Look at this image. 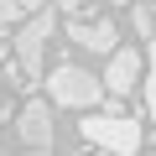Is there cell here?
<instances>
[{
    "instance_id": "obj_1",
    "label": "cell",
    "mask_w": 156,
    "mask_h": 156,
    "mask_svg": "<svg viewBox=\"0 0 156 156\" xmlns=\"http://www.w3.org/2000/svg\"><path fill=\"white\" fill-rule=\"evenodd\" d=\"M52 37H57V11H31V21L16 31L11 52H16V62H21L26 78H42V57H47V42Z\"/></svg>"
},
{
    "instance_id": "obj_2",
    "label": "cell",
    "mask_w": 156,
    "mask_h": 156,
    "mask_svg": "<svg viewBox=\"0 0 156 156\" xmlns=\"http://www.w3.org/2000/svg\"><path fill=\"white\" fill-rule=\"evenodd\" d=\"M47 94H52L57 104H68V109H89V104L104 99V83H99L94 73L73 68V62H57V68L47 73Z\"/></svg>"
},
{
    "instance_id": "obj_3",
    "label": "cell",
    "mask_w": 156,
    "mask_h": 156,
    "mask_svg": "<svg viewBox=\"0 0 156 156\" xmlns=\"http://www.w3.org/2000/svg\"><path fill=\"white\" fill-rule=\"evenodd\" d=\"M140 120H125V115H94L83 120V140H94L99 151H120V156H135L140 151Z\"/></svg>"
},
{
    "instance_id": "obj_4",
    "label": "cell",
    "mask_w": 156,
    "mask_h": 156,
    "mask_svg": "<svg viewBox=\"0 0 156 156\" xmlns=\"http://www.w3.org/2000/svg\"><path fill=\"white\" fill-rule=\"evenodd\" d=\"M99 83H104L109 99L135 94V83H140V52H135V47H115V52H109V68H104Z\"/></svg>"
},
{
    "instance_id": "obj_5",
    "label": "cell",
    "mask_w": 156,
    "mask_h": 156,
    "mask_svg": "<svg viewBox=\"0 0 156 156\" xmlns=\"http://www.w3.org/2000/svg\"><path fill=\"white\" fill-rule=\"evenodd\" d=\"M68 42H78L83 52H99V57H109L115 47H120V26L115 21H78V16H68Z\"/></svg>"
},
{
    "instance_id": "obj_6",
    "label": "cell",
    "mask_w": 156,
    "mask_h": 156,
    "mask_svg": "<svg viewBox=\"0 0 156 156\" xmlns=\"http://www.w3.org/2000/svg\"><path fill=\"white\" fill-rule=\"evenodd\" d=\"M52 109L42 104V99H31L26 109H21V120H16V140H26V151H52Z\"/></svg>"
},
{
    "instance_id": "obj_7",
    "label": "cell",
    "mask_w": 156,
    "mask_h": 156,
    "mask_svg": "<svg viewBox=\"0 0 156 156\" xmlns=\"http://www.w3.org/2000/svg\"><path fill=\"white\" fill-rule=\"evenodd\" d=\"M146 115L156 120V42H151V52H146Z\"/></svg>"
},
{
    "instance_id": "obj_8",
    "label": "cell",
    "mask_w": 156,
    "mask_h": 156,
    "mask_svg": "<svg viewBox=\"0 0 156 156\" xmlns=\"http://www.w3.org/2000/svg\"><path fill=\"white\" fill-rule=\"evenodd\" d=\"M130 21H135V31H140V37H151V31H156V11H151V5H135V16H130Z\"/></svg>"
},
{
    "instance_id": "obj_9",
    "label": "cell",
    "mask_w": 156,
    "mask_h": 156,
    "mask_svg": "<svg viewBox=\"0 0 156 156\" xmlns=\"http://www.w3.org/2000/svg\"><path fill=\"white\" fill-rule=\"evenodd\" d=\"M16 16H21V11H16V0H0V31H5Z\"/></svg>"
},
{
    "instance_id": "obj_10",
    "label": "cell",
    "mask_w": 156,
    "mask_h": 156,
    "mask_svg": "<svg viewBox=\"0 0 156 156\" xmlns=\"http://www.w3.org/2000/svg\"><path fill=\"white\" fill-rule=\"evenodd\" d=\"M16 11H21V16H31V11H47V0H16Z\"/></svg>"
},
{
    "instance_id": "obj_11",
    "label": "cell",
    "mask_w": 156,
    "mask_h": 156,
    "mask_svg": "<svg viewBox=\"0 0 156 156\" xmlns=\"http://www.w3.org/2000/svg\"><path fill=\"white\" fill-rule=\"evenodd\" d=\"M21 156H52V151H21Z\"/></svg>"
},
{
    "instance_id": "obj_12",
    "label": "cell",
    "mask_w": 156,
    "mask_h": 156,
    "mask_svg": "<svg viewBox=\"0 0 156 156\" xmlns=\"http://www.w3.org/2000/svg\"><path fill=\"white\" fill-rule=\"evenodd\" d=\"M73 5H78V11H83V5H94V0H73Z\"/></svg>"
},
{
    "instance_id": "obj_13",
    "label": "cell",
    "mask_w": 156,
    "mask_h": 156,
    "mask_svg": "<svg viewBox=\"0 0 156 156\" xmlns=\"http://www.w3.org/2000/svg\"><path fill=\"white\" fill-rule=\"evenodd\" d=\"M115 5H130V0H115Z\"/></svg>"
},
{
    "instance_id": "obj_14",
    "label": "cell",
    "mask_w": 156,
    "mask_h": 156,
    "mask_svg": "<svg viewBox=\"0 0 156 156\" xmlns=\"http://www.w3.org/2000/svg\"><path fill=\"white\" fill-rule=\"evenodd\" d=\"M146 156H156V151H146Z\"/></svg>"
}]
</instances>
